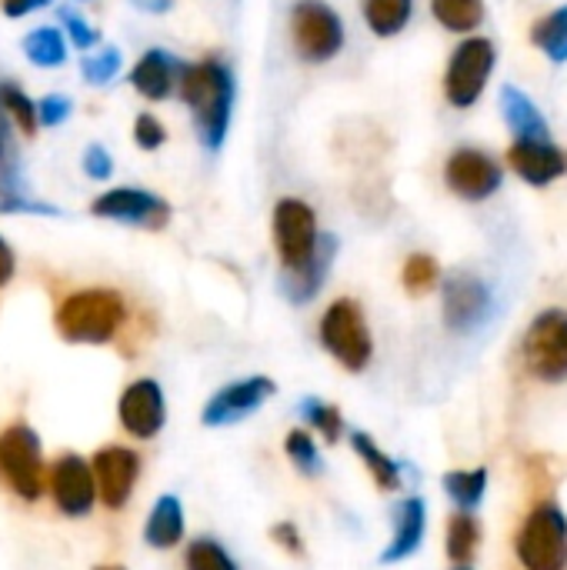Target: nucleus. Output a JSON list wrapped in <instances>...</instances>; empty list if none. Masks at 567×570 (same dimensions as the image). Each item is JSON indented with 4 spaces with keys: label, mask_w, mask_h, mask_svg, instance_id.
<instances>
[{
    "label": "nucleus",
    "mask_w": 567,
    "mask_h": 570,
    "mask_svg": "<svg viewBox=\"0 0 567 570\" xmlns=\"http://www.w3.org/2000/svg\"><path fill=\"white\" fill-rule=\"evenodd\" d=\"M177 90L194 114V127H197L201 144L211 154H217L227 140L234 94H237L231 67L217 57H204L197 63H180Z\"/></svg>",
    "instance_id": "nucleus-1"
},
{
    "label": "nucleus",
    "mask_w": 567,
    "mask_h": 570,
    "mask_svg": "<svg viewBox=\"0 0 567 570\" xmlns=\"http://www.w3.org/2000/svg\"><path fill=\"white\" fill-rule=\"evenodd\" d=\"M130 307L120 291L84 287L57 304L53 327L70 344H110L127 324Z\"/></svg>",
    "instance_id": "nucleus-2"
},
{
    "label": "nucleus",
    "mask_w": 567,
    "mask_h": 570,
    "mask_svg": "<svg viewBox=\"0 0 567 570\" xmlns=\"http://www.w3.org/2000/svg\"><path fill=\"white\" fill-rule=\"evenodd\" d=\"M317 337H321V347L344 371H351V374L368 371V364L374 357V341H371V327H368L358 301H351V297L334 301L321 317Z\"/></svg>",
    "instance_id": "nucleus-3"
},
{
    "label": "nucleus",
    "mask_w": 567,
    "mask_h": 570,
    "mask_svg": "<svg viewBox=\"0 0 567 570\" xmlns=\"http://www.w3.org/2000/svg\"><path fill=\"white\" fill-rule=\"evenodd\" d=\"M515 554L525 570H567V518L551 501L538 504L515 534Z\"/></svg>",
    "instance_id": "nucleus-4"
},
{
    "label": "nucleus",
    "mask_w": 567,
    "mask_h": 570,
    "mask_svg": "<svg viewBox=\"0 0 567 570\" xmlns=\"http://www.w3.org/2000/svg\"><path fill=\"white\" fill-rule=\"evenodd\" d=\"M291 40L301 60L328 63L344 50V20L324 0H297L291 7Z\"/></svg>",
    "instance_id": "nucleus-5"
},
{
    "label": "nucleus",
    "mask_w": 567,
    "mask_h": 570,
    "mask_svg": "<svg viewBox=\"0 0 567 570\" xmlns=\"http://www.w3.org/2000/svg\"><path fill=\"white\" fill-rule=\"evenodd\" d=\"M498 63V47L488 37H468L454 47L448 70H444V97L451 107L468 110L481 100L491 70Z\"/></svg>",
    "instance_id": "nucleus-6"
},
{
    "label": "nucleus",
    "mask_w": 567,
    "mask_h": 570,
    "mask_svg": "<svg viewBox=\"0 0 567 570\" xmlns=\"http://www.w3.org/2000/svg\"><path fill=\"white\" fill-rule=\"evenodd\" d=\"M0 481L20 501H37L43 494V448L33 428L10 424L0 434Z\"/></svg>",
    "instance_id": "nucleus-7"
},
{
    "label": "nucleus",
    "mask_w": 567,
    "mask_h": 570,
    "mask_svg": "<svg viewBox=\"0 0 567 570\" xmlns=\"http://www.w3.org/2000/svg\"><path fill=\"white\" fill-rule=\"evenodd\" d=\"M525 364L545 384L567 381V311H541L525 334Z\"/></svg>",
    "instance_id": "nucleus-8"
},
{
    "label": "nucleus",
    "mask_w": 567,
    "mask_h": 570,
    "mask_svg": "<svg viewBox=\"0 0 567 570\" xmlns=\"http://www.w3.org/2000/svg\"><path fill=\"white\" fill-rule=\"evenodd\" d=\"M317 240H321V234H317L314 207L307 200H297V197L277 200V207H274V247H277L284 271L307 264Z\"/></svg>",
    "instance_id": "nucleus-9"
},
{
    "label": "nucleus",
    "mask_w": 567,
    "mask_h": 570,
    "mask_svg": "<svg viewBox=\"0 0 567 570\" xmlns=\"http://www.w3.org/2000/svg\"><path fill=\"white\" fill-rule=\"evenodd\" d=\"M491 291L481 277L454 271L444 277V291H441V317L448 324V331L454 334H471L478 331L488 317H491Z\"/></svg>",
    "instance_id": "nucleus-10"
},
{
    "label": "nucleus",
    "mask_w": 567,
    "mask_h": 570,
    "mask_svg": "<svg viewBox=\"0 0 567 570\" xmlns=\"http://www.w3.org/2000/svg\"><path fill=\"white\" fill-rule=\"evenodd\" d=\"M501 180H505L501 164L478 147H458L444 164V184L451 187V194L471 204L495 197L501 190Z\"/></svg>",
    "instance_id": "nucleus-11"
},
{
    "label": "nucleus",
    "mask_w": 567,
    "mask_h": 570,
    "mask_svg": "<svg viewBox=\"0 0 567 570\" xmlns=\"http://www.w3.org/2000/svg\"><path fill=\"white\" fill-rule=\"evenodd\" d=\"M90 214L104 220L144 227V230H164L170 220V204L140 187H114V190H104L90 204Z\"/></svg>",
    "instance_id": "nucleus-12"
},
{
    "label": "nucleus",
    "mask_w": 567,
    "mask_h": 570,
    "mask_svg": "<svg viewBox=\"0 0 567 570\" xmlns=\"http://www.w3.org/2000/svg\"><path fill=\"white\" fill-rule=\"evenodd\" d=\"M277 391V384L264 374H254V377H244V381H234L227 384L224 391H217L207 404H204V414L201 421L207 428H231L251 414H257L264 407V401H271Z\"/></svg>",
    "instance_id": "nucleus-13"
},
{
    "label": "nucleus",
    "mask_w": 567,
    "mask_h": 570,
    "mask_svg": "<svg viewBox=\"0 0 567 570\" xmlns=\"http://www.w3.org/2000/svg\"><path fill=\"white\" fill-rule=\"evenodd\" d=\"M90 474H94L97 498L104 501V508L120 511V508H127V501L134 494V484L140 478V458L130 448L110 444V448H100L90 458Z\"/></svg>",
    "instance_id": "nucleus-14"
},
{
    "label": "nucleus",
    "mask_w": 567,
    "mask_h": 570,
    "mask_svg": "<svg viewBox=\"0 0 567 570\" xmlns=\"http://www.w3.org/2000/svg\"><path fill=\"white\" fill-rule=\"evenodd\" d=\"M117 417H120V428L130 438L154 441L167 424V401H164L160 384L150 381V377H140V381L127 384V391L117 401Z\"/></svg>",
    "instance_id": "nucleus-15"
},
{
    "label": "nucleus",
    "mask_w": 567,
    "mask_h": 570,
    "mask_svg": "<svg viewBox=\"0 0 567 570\" xmlns=\"http://www.w3.org/2000/svg\"><path fill=\"white\" fill-rule=\"evenodd\" d=\"M50 498L63 518H87L97 501L90 464L77 454H60L50 468Z\"/></svg>",
    "instance_id": "nucleus-16"
},
{
    "label": "nucleus",
    "mask_w": 567,
    "mask_h": 570,
    "mask_svg": "<svg viewBox=\"0 0 567 570\" xmlns=\"http://www.w3.org/2000/svg\"><path fill=\"white\" fill-rule=\"evenodd\" d=\"M508 164L525 184L548 187L567 174V150L555 140H515L508 147Z\"/></svg>",
    "instance_id": "nucleus-17"
},
{
    "label": "nucleus",
    "mask_w": 567,
    "mask_h": 570,
    "mask_svg": "<svg viewBox=\"0 0 567 570\" xmlns=\"http://www.w3.org/2000/svg\"><path fill=\"white\" fill-rule=\"evenodd\" d=\"M334 257H338V237H334V234H324V237L317 240V247H314V254H311L307 264H301V267L281 274V291H284V297H287L291 304H297V307H301V304H311V301L321 294V287H324V281H328V274H331Z\"/></svg>",
    "instance_id": "nucleus-18"
},
{
    "label": "nucleus",
    "mask_w": 567,
    "mask_h": 570,
    "mask_svg": "<svg viewBox=\"0 0 567 570\" xmlns=\"http://www.w3.org/2000/svg\"><path fill=\"white\" fill-rule=\"evenodd\" d=\"M180 63H184V60L164 53L160 47H150V50L134 63L130 83H134V90H137L140 97H147V100H164V97H170L174 87H177Z\"/></svg>",
    "instance_id": "nucleus-19"
},
{
    "label": "nucleus",
    "mask_w": 567,
    "mask_h": 570,
    "mask_svg": "<svg viewBox=\"0 0 567 570\" xmlns=\"http://www.w3.org/2000/svg\"><path fill=\"white\" fill-rule=\"evenodd\" d=\"M424 531H428V508H424V501L421 498L401 501V508L394 511V538L384 548L381 564H401V561H408L421 548Z\"/></svg>",
    "instance_id": "nucleus-20"
},
{
    "label": "nucleus",
    "mask_w": 567,
    "mask_h": 570,
    "mask_svg": "<svg viewBox=\"0 0 567 570\" xmlns=\"http://www.w3.org/2000/svg\"><path fill=\"white\" fill-rule=\"evenodd\" d=\"M501 114H505V124L515 130V140H551V127L545 114L521 87L515 83L501 87Z\"/></svg>",
    "instance_id": "nucleus-21"
},
{
    "label": "nucleus",
    "mask_w": 567,
    "mask_h": 570,
    "mask_svg": "<svg viewBox=\"0 0 567 570\" xmlns=\"http://www.w3.org/2000/svg\"><path fill=\"white\" fill-rule=\"evenodd\" d=\"M144 541L154 551H170L184 541V504L174 494L157 498V504L150 508L144 524Z\"/></svg>",
    "instance_id": "nucleus-22"
},
{
    "label": "nucleus",
    "mask_w": 567,
    "mask_h": 570,
    "mask_svg": "<svg viewBox=\"0 0 567 570\" xmlns=\"http://www.w3.org/2000/svg\"><path fill=\"white\" fill-rule=\"evenodd\" d=\"M351 448H354V454L361 458V464L368 468V474L374 478V484H378L381 491H401V464H398L394 458H388V454L374 444L371 434L351 431Z\"/></svg>",
    "instance_id": "nucleus-23"
},
{
    "label": "nucleus",
    "mask_w": 567,
    "mask_h": 570,
    "mask_svg": "<svg viewBox=\"0 0 567 570\" xmlns=\"http://www.w3.org/2000/svg\"><path fill=\"white\" fill-rule=\"evenodd\" d=\"M364 20L378 37H398L414 13V0H361Z\"/></svg>",
    "instance_id": "nucleus-24"
},
{
    "label": "nucleus",
    "mask_w": 567,
    "mask_h": 570,
    "mask_svg": "<svg viewBox=\"0 0 567 570\" xmlns=\"http://www.w3.org/2000/svg\"><path fill=\"white\" fill-rule=\"evenodd\" d=\"M434 20L451 33H471L485 23V0H431Z\"/></svg>",
    "instance_id": "nucleus-25"
},
{
    "label": "nucleus",
    "mask_w": 567,
    "mask_h": 570,
    "mask_svg": "<svg viewBox=\"0 0 567 570\" xmlns=\"http://www.w3.org/2000/svg\"><path fill=\"white\" fill-rule=\"evenodd\" d=\"M531 43L555 63H567V3L545 13L531 27Z\"/></svg>",
    "instance_id": "nucleus-26"
},
{
    "label": "nucleus",
    "mask_w": 567,
    "mask_h": 570,
    "mask_svg": "<svg viewBox=\"0 0 567 570\" xmlns=\"http://www.w3.org/2000/svg\"><path fill=\"white\" fill-rule=\"evenodd\" d=\"M481 544V524L475 514L458 511L448 524V558L454 561V568H468L478 554Z\"/></svg>",
    "instance_id": "nucleus-27"
},
{
    "label": "nucleus",
    "mask_w": 567,
    "mask_h": 570,
    "mask_svg": "<svg viewBox=\"0 0 567 570\" xmlns=\"http://www.w3.org/2000/svg\"><path fill=\"white\" fill-rule=\"evenodd\" d=\"M444 491H448V498H451L461 511L471 514V511L485 501L488 471H485V468H475V471H448V474H444Z\"/></svg>",
    "instance_id": "nucleus-28"
},
{
    "label": "nucleus",
    "mask_w": 567,
    "mask_h": 570,
    "mask_svg": "<svg viewBox=\"0 0 567 570\" xmlns=\"http://www.w3.org/2000/svg\"><path fill=\"white\" fill-rule=\"evenodd\" d=\"M23 53L37 67H60L67 60V43L57 27H37L33 33L23 37Z\"/></svg>",
    "instance_id": "nucleus-29"
},
{
    "label": "nucleus",
    "mask_w": 567,
    "mask_h": 570,
    "mask_svg": "<svg viewBox=\"0 0 567 570\" xmlns=\"http://www.w3.org/2000/svg\"><path fill=\"white\" fill-rule=\"evenodd\" d=\"M401 284L411 297H424L441 284V264L431 254H411L401 271Z\"/></svg>",
    "instance_id": "nucleus-30"
},
{
    "label": "nucleus",
    "mask_w": 567,
    "mask_h": 570,
    "mask_svg": "<svg viewBox=\"0 0 567 570\" xmlns=\"http://www.w3.org/2000/svg\"><path fill=\"white\" fill-rule=\"evenodd\" d=\"M184 568L187 570H241L237 561L227 554V548L214 538H194L187 544L184 554Z\"/></svg>",
    "instance_id": "nucleus-31"
},
{
    "label": "nucleus",
    "mask_w": 567,
    "mask_h": 570,
    "mask_svg": "<svg viewBox=\"0 0 567 570\" xmlns=\"http://www.w3.org/2000/svg\"><path fill=\"white\" fill-rule=\"evenodd\" d=\"M301 417L328 441V444H338L341 434H344V417L334 404H324L321 397H304L301 401Z\"/></svg>",
    "instance_id": "nucleus-32"
},
{
    "label": "nucleus",
    "mask_w": 567,
    "mask_h": 570,
    "mask_svg": "<svg viewBox=\"0 0 567 570\" xmlns=\"http://www.w3.org/2000/svg\"><path fill=\"white\" fill-rule=\"evenodd\" d=\"M0 107H3V114H10L13 117V124L27 134V137H33L37 134V104L17 87V83H0Z\"/></svg>",
    "instance_id": "nucleus-33"
},
{
    "label": "nucleus",
    "mask_w": 567,
    "mask_h": 570,
    "mask_svg": "<svg viewBox=\"0 0 567 570\" xmlns=\"http://www.w3.org/2000/svg\"><path fill=\"white\" fill-rule=\"evenodd\" d=\"M284 451H287V458H291V464L301 471V474H307V478H317L321 474V454H317V444H314V438L307 434V431H291L287 438H284Z\"/></svg>",
    "instance_id": "nucleus-34"
},
{
    "label": "nucleus",
    "mask_w": 567,
    "mask_h": 570,
    "mask_svg": "<svg viewBox=\"0 0 567 570\" xmlns=\"http://www.w3.org/2000/svg\"><path fill=\"white\" fill-rule=\"evenodd\" d=\"M0 214H43V217H53L60 210L27 197L20 190V180H0Z\"/></svg>",
    "instance_id": "nucleus-35"
},
{
    "label": "nucleus",
    "mask_w": 567,
    "mask_h": 570,
    "mask_svg": "<svg viewBox=\"0 0 567 570\" xmlns=\"http://www.w3.org/2000/svg\"><path fill=\"white\" fill-rule=\"evenodd\" d=\"M117 70H120V50L117 47H104L100 53H94V57L84 60V77L90 83H97V87L107 83V80H114Z\"/></svg>",
    "instance_id": "nucleus-36"
},
{
    "label": "nucleus",
    "mask_w": 567,
    "mask_h": 570,
    "mask_svg": "<svg viewBox=\"0 0 567 570\" xmlns=\"http://www.w3.org/2000/svg\"><path fill=\"white\" fill-rule=\"evenodd\" d=\"M57 17L63 20V27H67V33H70V43H74L77 50H90V47L100 40V33H97V30H94L80 13H74L70 7H60V10H57Z\"/></svg>",
    "instance_id": "nucleus-37"
},
{
    "label": "nucleus",
    "mask_w": 567,
    "mask_h": 570,
    "mask_svg": "<svg viewBox=\"0 0 567 570\" xmlns=\"http://www.w3.org/2000/svg\"><path fill=\"white\" fill-rule=\"evenodd\" d=\"M0 180H17V140L3 107H0Z\"/></svg>",
    "instance_id": "nucleus-38"
},
{
    "label": "nucleus",
    "mask_w": 567,
    "mask_h": 570,
    "mask_svg": "<svg viewBox=\"0 0 567 570\" xmlns=\"http://www.w3.org/2000/svg\"><path fill=\"white\" fill-rule=\"evenodd\" d=\"M134 140H137V147H144V150H157V147L167 140V130H164V124H160L154 114H140V117L134 120Z\"/></svg>",
    "instance_id": "nucleus-39"
},
{
    "label": "nucleus",
    "mask_w": 567,
    "mask_h": 570,
    "mask_svg": "<svg viewBox=\"0 0 567 570\" xmlns=\"http://www.w3.org/2000/svg\"><path fill=\"white\" fill-rule=\"evenodd\" d=\"M67 117H70V100L63 94H47L37 104V124H43V127H60Z\"/></svg>",
    "instance_id": "nucleus-40"
},
{
    "label": "nucleus",
    "mask_w": 567,
    "mask_h": 570,
    "mask_svg": "<svg viewBox=\"0 0 567 570\" xmlns=\"http://www.w3.org/2000/svg\"><path fill=\"white\" fill-rule=\"evenodd\" d=\"M271 538H274V544H281V551H287L291 558H304V554H307L304 534L297 531L294 521H277V524L271 528Z\"/></svg>",
    "instance_id": "nucleus-41"
},
{
    "label": "nucleus",
    "mask_w": 567,
    "mask_h": 570,
    "mask_svg": "<svg viewBox=\"0 0 567 570\" xmlns=\"http://www.w3.org/2000/svg\"><path fill=\"white\" fill-rule=\"evenodd\" d=\"M84 170H87V177H94V180H110L114 160H110V154H107L100 144H90V147L84 150Z\"/></svg>",
    "instance_id": "nucleus-42"
},
{
    "label": "nucleus",
    "mask_w": 567,
    "mask_h": 570,
    "mask_svg": "<svg viewBox=\"0 0 567 570\" xmlns=\"http://www.w3.org/2000/svg\"><path fill=\"white\" fill-rule=\"evenodd\" d=\"M13 271H17V257H13L10 244L0 237V287H7L13 281Z\"/></svg>",
    "instance_id": "nucleus-43"
},
{
    "label": "nucleus",
    "mask_w": 567,
    "mask_h": 570,
    "mask_svg": "<svg viewBox=\"0 0 567 570\" xmlns=\"http://www.w3.org/2000/svg\"><path fill=\"white\" fill-rule=\"evenodd\" d=\"M50 0H3V13L7 17H23V13H30V10H40V7H47Z\"/></svg>",
    "instance_id": "nucleus-44"
},
{
    "label": "nucleus",
    "mask_w": 567,
    "mask_h": 570,
    "mask_svg": "<svg viewBox=\"0 0 567 570\" xmlns=\"http://www.w3.org/2000/svg\"><path fill=\"white\" fill-rule=\"evenodd\" d=\"M140 10H147V13H164V10H170L174 7V0H134Z\"/></svg>",
    "instance_id": "nucleus-45"
},
{
    "label": "nucleus",
    "mask_w": 567,
    "mask_h": 570,
    "mask_svg": "<svg viewBox=\"0 0 567 570\" xmlns=\"http://www.w3.org/2000/svg\"><path fill=\"white\" fill-rule=\"evenodd\" d=\"M94 570H124V568H120V564H97Z\"/></svg>",
    "instance_id": "nucleus-46"
},
{
    "label": "nucleus",
    "mask_w": 567,
    "mask_h": 570,
    "mask_svg": "<svg viewBox=\"0 0 567 570\" xmlns=\"http://www.w3.org/2000/svg\"><path fill=\"white\" fill-rule=\"evenodd\" d=\"M454 570H471V568H454Z\"/></svg>",
    "instance_id": "nucleus-47"
}]
</instances>
